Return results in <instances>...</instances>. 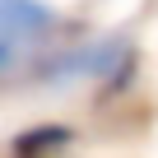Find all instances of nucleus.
Instances as JSON below:
<instances>
[{
	"label": "nucleus",
	"instance_id": "nucleus-1",
	"mask_svg": "<svg viewBox=\"0 0 158 158\" xmlns=\"http://www.w3.org/2000/svg\"><path fill=\"white\" fill-rule=\"evenodd\" d=\"M60 28V14L47 0H0V42H42Z\"/></svg>",
	"mask_w": 158,
	"mask_h": 158
},
{
	"label": "nucleus",
	"instance_id": "nucleus-3",
	"mask_svg": "<svg viewBox=\"0 0 158 158\" xmlns=\"http://www.w3.org/2000/svg\"><path fill=\"white\" fill-rule=\"evenodd\" d=\"M10 60H14V47H10V42H0V74L10 70Z\"/></svg>",
	"mask_w": 158,
	"mask_h": 158
},
{
	"label": "nucleus",
	"instance_id": "nucleus-2",
	"mask_svg": "<svg viewBox=\"0 0 158 158\" xmlns=\"http://www.w3.org/2000/svg\"><path fill=\"white\" fill-rule=\"evenodd\" d=\"M74 144V126L65 121H37L10 139V158H56Z\"/></svg>",
	"mask_w": 158,
	"mask_h": 158
}]
</instances>
